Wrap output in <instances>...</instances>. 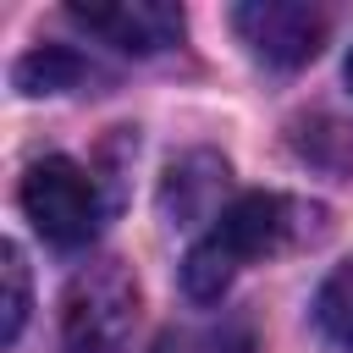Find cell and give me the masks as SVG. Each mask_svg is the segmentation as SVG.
Masks as SVG:
<instances>
[{
  "label": "cell",
  "mask_w": 353,
  "mask_h": 353,
  "mask_svg": "<svg viewBox=\"0 0 353 353\" xmlns=\"http://www.w3.org/2000/svg\"><path fill=\"white\" fill-rule=\"evenodd\" d=\"M320 232H325L320 204H303V199H287V193H243L188 248L182 287H188L193 303H215L243 265L270 259V254H281V248H292L303 237H320Z\"/></svg>",
  "instance_id": "obj_1"
},
{
  "label": "cell",
  "mask_w": 353,
  "mask_h": 353,
  "mask_svg": "<svg viewBox=\"0 0 353 353\" xmlns=\"http://www.w3.org/2000/svg\"><path fill=\"white\" fill-rule=\"evenodd\" d=\"M138 325V281L127 265L99 259L66 281L61 298V353H127Z\"/></svg>",
  "instance_id": "obj_2"
},
{
  "label": "cell",
  "mask_w": 353,
  "mask_h": 353,
  "mask_svg": "<svg viewBox=\"0 0 353 353\" xmlns=\"http://www.w3.org/2000/svg\"><path fill=\"white\" fill-rule=\"evenodd\" d=\"M17 204L22 215L33 221V232L55 248H83L94 232H99V188L94 176L66 160V154H44L22 171V188H17Z\"/></svg>",
  "instance_id": "obj_3"
},
{
  "label": "cell",
  "mask_w": 353,
  "mask_h": 353,
  "mask_svg": "<svg viewBox=\"0 0 353 353\" xmlns=\"http://www.w3.org/2000/svg\"><path fill=\"white\" fill-rule=\"evenodd\" d=\"M232 28L276 72H292V66L314 61L320 44H325V11H314L303 0H254V6H237Z\"/></svg>",
  "instance_id": "obj_4"
},
{
  "label": "cell",
  "mask_w": 353,
  "mask_h": 353,
  "mask_svg": "<svg viewBox=\"0 0 353 353\" xmlns=\"http://www.w3.org/2000/svg\"><path fill=\"white\" fill-rule=\"evenodd\" d=\"M66 11L77 28H88L94 39L127 55H160L182 39V6H165V0H77Z\"/></svg>",
  "instance_id": "obj_5"
},
{
  "label": "cell",
  "mask_w": 353,
  "mask_h": 353,
  "mask_svg": "<svg viewBox=\"0 0 353 353\" xmlns=\"http://www.w3.org/2000/svg\"><path fill=\"white\" fill-rule=\"evenodd\" d=\"M226 160L210 154V149H193L182 154L171 171H165V188H160V210L171 226H193V221H215L221 210V193H226Z\"/></svg>",
  "instance_id": "obj_6"
},
{
  "label": "cell",
  "mask_w": 353,
  "mask_h": 353,
  "mask_svg": "<svg viewBox=\"0 0 353 353\" xmlns=\"http://www.w3.org/2000/svg\"><path fill=\"white\" fill-rule=\"evenodd\" d=\"M83 77H94V66H88L77 50H66V44L28 50V55L11 66V83H17L22 94H66V88H77Z\"/></svg>",
  "instance_id": "obj_7"
},
{
  "label": "cell",
  "mask_w": 353,
  "mask_h": 353,
  "mask_svg": "<svg viewBox=\"0 0 353 353\" xmlns=\"http://www.w3.org/2000/svg\"><path fill=\"white\" fill-rule=\"evenodd\" d=\"M314 325L325 331V342H336L342 353H353V259H342L320 292H314Z\"/></svg>",
  "instance_id": "obj_8"
},
{
  "label": "cell",
  "mask_w": 353,
  "mask_h": 353,
  "mask_svg": "<svg viewBox=\"0 0 353 353\" xmlns=\"http://www.w3.org/2000/svg\"><path fill=\"white\" fill-rule=\"evenodd\" d=\"M154 353H254V336L232 320L221 325H176L154 342Z\"/></svg>",
  "instance_id": "obj_9"
},
{
  "label": "cell",
  "mask_w": 353,
  "mask_h": 353,
  "mask_svg": "<svg viewBox=\"0 0 353 353\" xmlns=\"http://www.w3.org/2000/svg\"><path fill=\"white\" fill-rule=\"evenodd\" d=\"M0 281H6V303H0V342H17L22 325H28V259L17 243L0 248Z\"/></svg>",
  "instance_id": "obj_10"
},
{
  "label": "cell",
  "mask_w": 353,
  "mask_h": 353,
  "mask_svg": "<svg viewBox=\"0 0 353 353\" xmlns=\"http://www.w3.org/2000/svg\"><path fill=\"white\" fill-rule=\"evenodd\" d=\"M342 77H347V88H353V50H347V66H342Z\"/></svg>",
  "instance_id": "obj_11"
}]
</instances>
